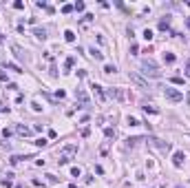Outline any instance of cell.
I'll return each instance as SVG.
<instances>
[{"instance_id":"obj_1","label":"cell","mask_w":190,"mask_h":188,"mask_svg":"<svg viewBox=\"0 0 190 188\" xmlns=\"http://www.w3.org/2000/svg\"><path fill=\"white\" fill-rule=\"evenodd\" d=\"M141 73H144L146 77H155V80L161 77V71L157 69V64H155L153 60H144L141 62Z\"/></svg>"},{"instance_id":"obj_2","label":"cell","mask_w":190,"mask_h":188,"mask_svg":"<svg viewBox=\"0 0 190 188\" xmlns=\"http://www.w3.org/2000/svg\"><path fill=\"white\" fill-rule=\"evenodd\" d=\"M75 153H77V146L75 144H66L64 148L60 151V155H58V164H69V159H71Z\"/></svg>"},{"instance_id":"obj_3","label":"cell","mask_w":190,"mask_h":188,"mask_svg":"<svg viewBox=\"0 0 190 188\" xmlns=\"http://www.w3.org/2000/svg\"><path fill=\"white\" fill-rule=\"evenodd\" d=\"M75 100H77V102L82 104V109H89V106H91V100H89L86 91H84V89H80V86L75 89Z\"/></svg>"},{"instance_id":"obj_4","label":"cell","mask_w":190,"mask_h":188,"mask_svg":"<svg viewBox=\"0 0 190 188\" xmlns=\"http://www.w3.org/2000/svg\"><path fill=\"white\" fill-rule=\"evenodd\" d=\"M164 95L170 100V102H181V100H183V93H181V91L170 89V86H166V89H164Z\"/></svg>"},{"instance_id":"obj_5","label":"cell","mask_w":190,"mask_h":188,"mask_svg":"<svg viewBox=\"0 0 190 188\" xmlns=\"http://www.w3.org/2000/svg\"><path fill=\"white\" fill-rule=\"evenodd\" d=\"M128 77H131V82H135L139 89H148V82H146V80L137 73V71H128Z\"/></svg>"},{"instance_id":"obj_6","label":"cell","mask_w":190,"mask_h":188,"mask_svg":"<svg viewBox=\"0 0 190 188\" xmlns=\"http://www.w3.org/2000/svg\"><path fill=\"white\" fill-rule=\"evenodd\" d=\"M91 89H93V93H95V97H97L99 102H104V100H106V93H104V89H102L99 84H93Z\"/></svg>"},{"instance_id":"obj_7","label":"cell","mask_w":190,"mask_h":188,"mask_svg":"<svg viewBox=\"0 0 190 188\" xmlns=\"http://www.w3.org/2000/svg\"><path fill=\"white\" fill-rule=\"evenodd\" d=\"M31 131H33V128L25 126V124H18V126H16V133H18L20 137H27V135H31Z\"/></svg>"},{"instance_id":"obj_8","label":"cell","mask_w":190,"mask_h":188,"mask_svg":"<svg viewBox=\"0 0 190 188\" xmlns=\"http://www.w3.org/2000/svg\"><path fill=\"white\" fill-rule=\"evenodd\" d=\"M183 159H186V155H183L181 151H177V153L173 155V164H175V166H177V168H179V166H181V164H183Z\"/></svg>"},{"instance_id":"obj_9","label":"cell","mask_w":190,"mask_h":188,"mask_svg":"<svg viewBox=\"0 0 190 188\" xmlns=\"http://www.w3.org/2000/svg\"><path fill=\"white\" fill-rule=\"evenodd\" d=\"M33 35H35L38 40H47V29H44V27H35V29H33Z\"/></svg>"},{"instance_id":"obj_10","label":"cell","mask_w":190,"mask_h":188,"mask_svg":"<svg viewBox=\"0 0 190 188\" xmlns=\"http://www.w3.org/2000/svg\"><path fill=\"white\" fill-rule=\"evenodd\" d=\"M11 51L16 53V58H18V60H27V53L22 51V49H20L18 44H11Z\"/></svg>"},{"instance_id":"obj_11","label":"cell","mask_w":190,"mask_h":188,"mask_svg":"<svg viewBox=\"0 0 190 188\" xmlns=\"http://www.w3.org/2000/svg\"><path fill=\"white\" fill-rule=\"evenodd\" d=\"M108 97H115V100H124V93L119 91V89H108Z\"/></svg>"},{"instance_id":"obj_12","label":"cell","mask_w":190,"mask_h":188,"mask_svg":"<svg viewBox=\"0 0 190 188\" xmlns=\"http://www.w3.org/2000/svg\"><path fill=\"white\" fill-rule=\"evenodd\" d=\"M159 29H161V31H166V29H170V18H168V16H164L161 20H159Z\"/></svg>"},{"instance_id":"obj_13","label":"cell","mask_w":190,"mask_h":188,"mask_svg":"<svg viewBox=\"0 0 190 188\" xmlns=\"http://www.w3.org/2000/svg\"><path fill=\"white\" fill-rule=\"evenodd\" d=\"M89 53H91V58H95V60H104V53H102V51H97L95 47H93V49H91Z\"/></svg>"},{"instance_id":"obj_14","label":"cell","mask_w":190,"mask_h":188,"mask_svg":"<svg viewBox=\"0 0 190 188\" xmlns=\"http://www.w3.org/2000/svg\"><path fill=\"white\" fill-rule=\"evenodd\" d=\"M64 40H66V42H75V33L71 31V29H69V31H64Z\"/></svg>"},{"instance_id":"obj_15","label":"cell","mask_w":190,"mask_h":188,"mask_svg":"<svg viewBox=\"0 0 190 188\" xmlns=\"http://www.w3.org/2000/svg\"><path fill=\"white\" fill-rule=\"evenodd\" d=\"M7 69H9V71H16V73H22V71H20V67H18V64H13V62H7Z\"/></svg>"},{"instance_id":"obj_16","label":"cell","mask_w":190,"mask_h":188,"mask_svg":"<svg viewBox=\"0 0 190 188\" xmlns=\"http://www.w3.org/2000/svg\"><path fill=\"white\" fill-rule=\"evenodd\" d=\"M141 109H144V111H148V113H159V109H155V106H150V104H144Z\"/></svg>"},{"instance_id":"obj_17","label":"cell","mask_w":190,"mask_h":188,"mask_svg":"<svg viewBox=\"0 0 190 188\" xmlns=\"http://www.w3.org/2000/svg\"><path fill=\"white\" fill-rule=\"evenodd\" d=\"M115 71H117L115 64H106V67H104V73H115Z\"/></svg>"},{"instance_id":"obj_18","label":"cell","mask_w":190,"mask_h":188,"mask_svg":"<svg viewBox=\"0 0 190 188\" xmlns=\"http://www.w3.org/2000/svg\"><path fill=\"white\" fill-rule=\"evenodd\" d=\"M47 144H49V142H47L44 137H40V139H35V146H40V148H44Z\"/></svg>"},{"instance_id":"obj_19","label":"cell","mask_w":190,"mask_h":188,"mask_svg":"<svg viewBox=\"0 0 190 188\" xmlns=\"http://www.w3.org/2000/svg\"><path fill=\"white\" fill-rule=\"evenodd\" d=\"M164 60L168 62V64H173V62H175V55H173V53H166V55H164Z\"/></svg>"},{"instance_id":"obj_20","label":"cell","mask_w":190,"mask_h":188,"mask_svg":"<svg viewBox=\"0 0 190 188\" xmlns=\"http://www.w3.org/2000/svg\"><path fill=\"white\" fill-rule=\"evenodd\" d=\"M128 124H131V126H139V120H137V117H131V115H128Z\"/></svg>"},{"instance_id":"obj_21","label":"cell","mask_w":190,"mask_h":188,"mask_svg":"<svg viewBox=\"0 0 190 188\" xmlns=\"http://www.w3.org/2000/svg\"><path fill=\"white\" fill-rule=\"evenodd\" d=\"M71 11H73V5H64L62 7V13H71Z\"/></svg>"},{"instance_id":"obj_22","label":"cell","mask_w":190,"mask_h":188,"mask_svg":"<svg viewBox=\"0 0 190 188\" xmlns=\"http://www.w3.org/2000/svg\"><path fill=\"white\" fill-rule=\"evenodd\" d=\"M137 51H139V47L133 42V44H131V55H137Z\"/></svg>"},{"instance_id":"obj_23","label":"cell","mask_w":190,"mask_h":188,"mask_svg":"<svg viewBox=\"0 0 190 188\" xmlns=\"http://www.w3.org/2000/svg\"><path fill=\"white\" fill-rule=\"evenodd\" d=\"M137 142H141V137H131V139H128V146H135Z\"/></svg>"},{"instance_id":"obj_24","label":"cell","mask_w":190,"mask_h":188,"mask_svg":"<svg viewBox=\"0 0 190 188\" xmlns=\"http://www.w3.org/2000/svg\"><path fill=\"white\" fill-rule=\"evenodd\" d=\"M144 38L150 42V40H153V31H150V29H146V31H144Z\"/></svg>"},{"instance_id":"obj_25","label":"cell","mask_w":190,"mask_h":188,"mask_svg":"<svg viewBox=\"0 0 190 188\" xmlns=\"http://www.w3.org/2000/svg\"><path fill=\"white\" fill-rule=\"evenodd\" d=\"M73 64H75V60H73V58H66V62H64V67H66V69H71Z\"/></svg>"},{"instance_id":"obj_26","label":"cell","mask_w":190,"mask_h":188,"mask_svg":"<svg viewBox=\"0 0 190 188\" xmlns=\"http://www.w3.org/2000/svg\"><path fill=\"white\" fill-rule=\"evenodd\" d=\"M73 9H75V11H84V2H75Z\"/></svg>"},{"instance_id":"obj_27","label":"cell","mask_w":190,"mask_h":188,"mask_svg":"<svg viewBox=\"0 0 190 188\" xmlns=\"http://www.w3.org/2000/svg\"><path fill=\"white\" fill-rule=\"evenodd\" d=\"M173 84H183V77H179V75L173 77Z\"/></svg>"},{"instance_id":"obj_28","label":"cell","mask_w":190,"mask_h":188,"mask_svg":"<svg viewBox=\"0 0 190 188\" xmlns=\"http://www.w3.org/2000/svg\"><path fill=\"white\" fill-rule=\"evenodd\" d=\"M104 133H106V137H115V131H113V128H106Z\"/></svg>"},{"instance_id":"obj_29","label":"cell","mask_w":190,"mask_h":188,"mask_svg":"<svg viewBox=\"0 0 190 188\" xmlns=\"http://www.w3.org/2000/svg\"><path fill=\"white\" fill-rule=\"evenodd\" d=\"M22 7H25V5H22L20 0H16V2H13V9H22Z\"/></svg>"},{"instance_id":"obj_30","label":"cell","mask_w":190,"mask_h":188,"mask_svg":"<svg viewBox=\"0 0 190 188\" xmlns=\"http://www.w3.org/2000/svg\"><path fill=\"white\" fill-rule=\"evenodd\" d=\"M2 137H5V139H7V137H11V131H9V128H5V131H2Z\"/></svg>"},{"instance_id":"obj_31","label":"cell","mask_w":190,"mask_h":188,"mask_svg":"<svg viewBox=\"0 0 190 188\" xmlns=\"http://www.w3.org/2000/svg\"><path fill=\"white\" fill-rule=\"evenodd\" d=\"M71 175L73 177H80V168H71Z\"/></svg>"},{"instance_id":"obj_32","label":"cell","mask_w":190,"mask_h":188,"mask_svg":"<svg viewBox=\"0 0 190 188\" xmlns=\"http://www.w3.org/2000/svg\"><path fill=\"white\" fill-rule=\"evenodd\" d=\"M186 75H190V60L186 62Z\"/></svg>"},{"instance_id":"obj_33","label":"cell","mask_w":190,"mask_h":188,"mask_svg":"<svg viewBox=\"0 0 190 188\" xmlns=\"http://www.w3.org/2000/svg\"><path fill=\"white\" fill-rule=\"evenodd\" d=\"M0 80H2V82L7 80V73H5V71H0Z\"/></svg>"},{"instance_id":"obj_34","label":"cell","mask_w":190,"mask_h":188,"mask_svg":"<svg viewBox=\"0 0 190 188\" xmlns=\"http://www.w3.org/2000/svg\"><path fill=\"white\" fill-rule=\"evenodd\" d=\"M186 27H188V31H190V18H186Z\"/></svg>"},{"instance_id":"obj_35","label":"cell","mask_w":190,"mask_h":188,"mask_svg":"<svg viewBox=\"0 0 190 188\" xmlns=\"http://www.w3.org/2000/svg\"><path fill=\"white\" fill-rule=\"evenodd\" d=\"M2 42H5V35H2V33H0V44H2Z\"/></svg>"},{"instance_id":"obj_36","label":"cell","mask_w":190,"mask_h":188,"mask_svg":"<svg viewBox=\"0 0 190 188\" xmlns=\"http://www.w3.org/2000/svg\"><path fill=\"white\" fill-rule=\"evenodd\" d=\"M66 188H77V186H75V184H69V186H66Z\"/></svg>"}]
</instances>
